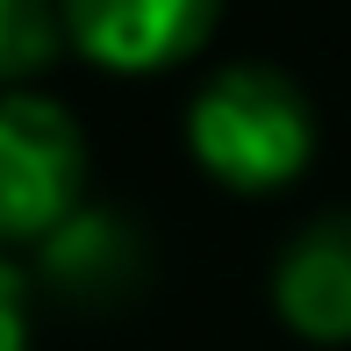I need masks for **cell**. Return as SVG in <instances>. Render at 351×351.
I'll return each mask as SVG.
<instances>
[{"instance_id":"obj_1","label":"cell","mask_w":351,"mask_h":351,"mask_svg":"<svg viewBox=\"0 0 351 351\" xmlns=\"http://www.w3.org/2000/svg\"><path fill=\"white\" fill-rule=\"evenodd\" d=\"M186 151L230 194H280L315 158V108L273 65H222L186 101Z\"/></svg>"},{"instance_id":"obj_2","label":"cell","mask_w":351,"mask_h":351,"mask_svg":"<svg viewBox=\"0 0 351 351\" xmlns=\"http://www.w3.org/2000/svg\"><path fill=\"white\" fill-rule=\"evenodd\" d=\"M86 208V136L51 93H0V244H43Z\"/></svg>"},{"instance_id":"obj_3","label":"cell","mask_w":351,"mask_h":351,"mask_svg":"<svg viewBox=\"0 0 351 351\" xmlns=\"http://www.w3.org/2000/svg\"><path fill=\"white\" fill-rule=\"evenodd\" d=\"M58 22L86 65L143 79L194 58L215 36L222 0H58Z\"/></svg>"},{"instance_id":"obj_4","label":"cell","mask_w":351,"mask_h":351,"mask_svg":"<svg viewBox=\"0 0 351 351\" xmlns=\"http://www.w3.org/2000/svg\"><path fill=\"white\" fill-rule=\"evenodd\" d=\"M273 315L301 344H351V208L301 222L280 244Z\"/></svg>"},{"instance_id":"obj_5","label":"cell","mask_w":351,"mask_h":351,"mask_svg":"<svg viewBox=\"0 0 351 351\" xmlns=\"http://www.w3.org/2000/svg\"><path fill=\"white\" fill-rule=\"evenodd\" d=\"M143 265H151V258H143V237H136V222L122 208H79L58 237L36 244L43 287L65 294V301H79V308H108V301L136 294Z\"/></svg>"},{"instance_id":"obj_6","label":"cell","mask_w":351,"mask_h":351,"mask_svg":"<svg viewBox=\"0 0 351 351\" xmlns=\"http://www.w3.org/2000/svg\"><path fill=\"white\" fill-rule=\"evenodd\" d=\"M58 51H65L58 0H0V86L8 93L22 79H36Z\"/></svg>"},{"instance_id":"obj_7","label":"cell","mask_w":351,"mask_h":351,"mask_svg":"<svg viewBox=\"0 0 351 351\" xmlns=\"http://www.w3.org/2000/svg\"><path fill=\"white\" fill-rule=\"evenodd\" d=\"M0 351H29V273L0 251Z\"/></svg>"}]
</instances>
